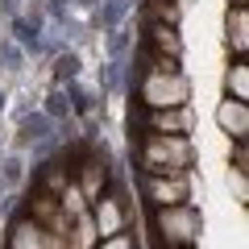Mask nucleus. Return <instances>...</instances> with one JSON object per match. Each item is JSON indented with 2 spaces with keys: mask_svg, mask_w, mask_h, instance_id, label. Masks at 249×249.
Wrapping results in <instances>:
<instances>
[{
  "mask_svg": "<svg viewBox=\"0 0 249 249\" xmlns=\"http://www.w3.org/2000/svg\"><path fill=\"white\" fill-rule=\"evenodd\" d=\"M91 212V224H96V237H116V232H124L129 224H133V216H129V204H124L121 191H112V196H100L96 204L88 208Z\"/></svg>",
  "mask_w": 249,
  "mask_h": 249,
  "instance_id": "obj_5",
  "label": "nucleus"
},
{
  "mask_svg": "<svg viewBox=\"0 0 249 249\" xmlns=\"http://www.w3.org/2000/svg\"><path fill=\"white\" fill-rule=\"evenodd\" d=\"M96 224H91V212L75 216L71 229H67V249H96Z\"/></svg>",
  "mask_w": 249,
  "mask_h": 249,
  "instance_id": "obj_12",
  "label": "nucleus"
},
{
  "mask_svg": "<svg viewBox=\"0 0 249 249\" xmlns=\"http://www.w3.org/2000/svg\"><path fill=\"white\" fill-rule=\"evenodd\" d=\"M224 37H229V46L237 50V58H245V50H249V9H229Z\"/></svg>",
  "mask_w": 249,
  "mask_h": 249,
  "instance_id": "obj_11",
  "label": "nucleus"
},
{
  "mask_svg": "<svg viewBox=\"0 0 249 249\" xmlns=\"http://www.w3.org/2000/svg\"><path fill=\"white\" fill-rule=\"evenodd\" d=\"M9 249H67V241L58 232H46L29 216H17L13 229H9Z\"/></svg>",
  "mask_w": 249,
  "mask_h": 249,
  "instance_id": "obj_7",
  "label": "nucleus"
},
{
  "mask_svg": "<svg viewBox=\"0 0 249 249\" xmlns=\"http://www.w3.org/2000/svg\"><path fill=\"white\" fill-rule=\"evenodd\" d=\"M187 129H191V112H187V108L145 112V133H158V137H187Z\"/></svg>",
  "mask_w": 249,
  "mask_h": 249,
  "instance_id": "obj_9",
  "label": "nucleus"
},
{
  "mask_svg": "<svg viewBox=\"0 0 249 249\" xmlns=\"http://www.w3.org/2000/svg\"><path fill=\"white\" fill-rule=\"evenodd\" d=\"M187 96H191V83H187L183 71H170V75H145V79H142V104H145V112H162V108H187Z\"/></svg>",
  "mask_w": 249,
  "mask_h": 249,
  "instance_id": "obj_3",
  "label": "nucleus"
},
{
  "mask_svg": "<svg viewBox=\"0 0 249 249\" xmlns=\"http://www.w3.org/2000/svg\"><path fill=\"white\" fill-rule=\"evenodd\" d=\"M178 249H199V245H178Z\"/></svg>",
  "mask_w": 249,
  "mask_h": 249,
  "instance_id": "obj_22",
  "label": "nucleus"
},
{
  "mask_svg": "<svg viewBox=\"0 0 249 249\" xmlns=\"http://www.w3.org/2000/svg\"><path fill=\"white\" fill-rule=\"evenodd\" d=\"M229 4L232 9H249V0H229Z\"/></svg>",
  "mask_w": 249,
  "mask_h": 249,
  "instance_id": "obj_21",
  "label": "nucleus"
},
{
  "mask_svg": "<svg viewBox=\"0 0 249 249\" xmlns=\"http://www.w3.org/2000/svg\"><path fill=\"white\" fill-rule=\"evenodd\" d=\"M67 183H71L67 166H62V162H50V166L42 170V183H37V191H46V196H54V199H58L62 191H67Z\"/></svg>",
  "mask_w": 249,
  "mask_h": 249,
  "instance_id": "obj_15",
  "label": "nucleus"
},
{
  "mask_svg": "<svg viewBox=\"0 0 249 249\" xmlns=\"http://www.w3.org/2000/svg\"><path fill=\"white\" fill-rule=\"evenodd\" d=\"M224 88H229V100H241V104L249 100V67H245V58H237L229 71H224Z\"/></svg>",
  "mask_w": 249,
  "mask_h": 249,
  "instance_id": "obj_13",
  "label": "nucleus"
},
{
  "mask_svg": "<svg viewBox=\"0 0 249 249\" xmlns=\"http://www.w3.org/2000/svg\"><path fill=\"white\" fill-rule=\"evenodd\" d=\"M249 154H245V142H232V170H245Z\"/></svg>",
  "mask_w": 249,
  "mask_h": 249,
  "instance_id": "obj_19",
  "label": "nucleus"
},
{
  "mask_svg": "<svg viewBox=\"0 0 249 249\" xmlns=\"http://www.w3.org/2000/svg\"><path fill=\"white\" fill-rule=\"evenodd\" d=\"M154 232L166 241V249H178V245H199V232H204V212H199L196 204L154 208Z\"/></svg>",
  "mask_w": 249,
  "mask_h": 249,
  "instance_id": "obj_2",
  "label": "nucleus"
},
{
  "mask_svg": "<svg viewBox=\"0 0 249 249\" xmlns=\"http://www.w3.org/2000/svg\"><path fill=\"white\" fill-rule=\"evenodd\" d=\"M142 191L154 208L191 204V170H183V175H142Z\"/></svg>",
  "mask_w": 249,
  "mask_h": 249,
  "instance_id": "obj_4",
  "label": "nucleus"
},
{
  "mask_svg": "<svg viewBox=\"0 0 249 249\" xmlns=\"http://www.w3.org/2000/svg\"><path fill=\"white\" fill-rule=\"evenodd\" d=\"M4 178H9V183H21V158H9V162H4Z\"/></svg>",
  "mask_w": 249,
  "mask_h": 249,
  "instance_id": "obj_20",
  "label": "nucleus"
},
{
  "mask_svg": "<svg viewBox=\"0 0 249 249\" xmlns=\"http://www.w3.org/2000/svg\"><path fill=\"white\" fill-rule=\"evenodd\" d=\"M216 124H220L232 142H245L249 137V104H241V100H220V104H216Z\"/></svg>",
  "mask_w": 249,
  "mask_h": 249,
  "instance_id": "obj_10",
  "label": "nucleus"
},
{
  "mask_svg": "<svg viewBox=\"0 0 249 249\" xmlns=\"http://www.w3.org/2000/svg\"><path fill=\"white\" fill-rule=\"evenodd\" d=\"M75 75H79V58L75 54H62L58 58V79H75Z\"/></svg>",
  "mask_w": 249,
  "mask_h": 249,
  "instance_id": "obj_17",
  "label": "nucleus"
},
{
  "mask_svg": "<svg viewBox=\"0 0 249 249\" xmlns=\"http://www.w3.org/2000/svg\"><path fill=\"white\" fill-rule=\"evenodd\" d=\"M196 162V150L187 137H158L142 133V175H183Z\"/></svg>",
  "mask_w": 249,
  "mask_h": 249,
  "instance_id": "obj_1",
  "label": "nucleus"
},
{
  "mask_svg": "<svg viewBox=\"0 0 249 249\" xmlns=\"http://www.w3.org/2000/svg\"><path fill=\"white\" fill-rule=\"evenodd\" d=\"M178 17H183L178 0H145V21H162V25L178 29Z\"/></svg>",
  "mask_w": 249,
  "mask_h": 249,
  "instance_id": "obj_14",
  "label": "nucleus"
},
{
  "mask_svg": "<svg viewBox=\"0 0 249 249\" xmlns=\"http://www.w3.org/2000/svg\"><path fill=\"white\" fill-rule=\"evenodd\" d=\"M145 50L162 54L170 62H183V37L175 25H162V21H145Z\"/></svg>",
  "mask_w": 249,
  "mask_h": 249,
  "instance_id": "obj_8",
  "label": "nucleus"
},
{
  "mask_svg": "<svg viewBox=\"0 0 249 249\" xmlns=\"http://www.w3.org/2000/svg\"><path fill=\"white\" fill-rule=\"evenodd\" d=\"M229 187L237 191V204H245V170H232V175H229Z\"/></svg>",
  "mask_w": 249,
  "mask_h": 249,
  "instance_id": "obj_18",
  "label": "nucleus"
},
{
  "mask_svg": "<svg viewBox=\"0 0 249 249\" xmlns=\"http://www.w3.org/2000/svg\"><path fill=\"white\" fill-rule=\"evenodd\" d=\"M71 175H75L71 183L79 187V196L88 199V208H91V204H96V199L108 191V166H104V158H100V154H91V150L83 154L79 162H75Z\"/></svg>",
  "mask_w": 249,
  "mask_h": 249,
  "instance_id": "obj_6",
  "label": "nucleus"
},
{
  "mask_svg": "<svg viewBox=\"0 0 249 249\" xmlns=\"http://www.w3.org/2000/svg\"><path fill=\"white\" fill-rule=\"evenodd\" d=\"M96 249H137V241H133V229H124V232H116V237H104V241H96Z\"/></svg>",
  "mask_w": 249,
  "mask_h": 249,
  "instance_id": "obj_16",
  "label": "nucleus"
}]
</instances>
